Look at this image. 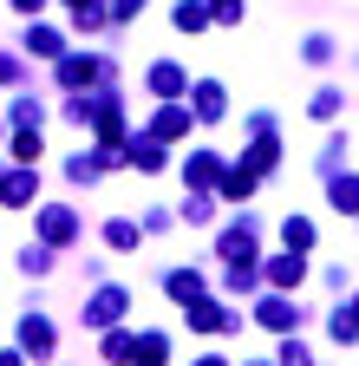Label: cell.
<instances>
[{"label":"cell","instance_id":"22","mask_svg":"<svg viewBox=\"0 0 359 366\" xmlns=\"http://www.w3.org/2000/svg\"><path fill=\"white\" fill-rule=\"evenodd\" d=\"M92 72H98L92 59H66V66H59V79H66V85H85V79H92Z\"/></svg>","mask_w":359,"mask_h":366},{"label":"cell","instance_id":"21","mask_svg":"<svg viewBox=\"0 0 359 366\" xmlns=\"http://www.w3.org/2000/svg\"><path fill=\"white\" fill-rule=\"evenodd\" d=\"M105 242H111V249H138V222H111Z\"/></svg>","mask_w":359,"mask_h":366},{"label":"cell","instance_id":"32","mask_svg":"<svg viewBox=\"0 0 359 366\" xmlns=\"http://www.w3.org/2000/svg\"><path fill=\"white\" fill-rule=\"evenodd\" d=\"M196 366H229V360H216V353H209V360H196Z\"/></svg>","mask_w":359,"mask_h":366},{"label":"cell","instance_id":"20","mask_svg":"<svg viewBox=\"0 0 359 366\" xmlns=\"http://www.w3.org/2000/svg\"><path fill=\"white\" fill-rule=\"evenodd\" d=\"M163 353H170L163 334H144V340H138V360H144V366H163Z\"/></svg>","mask_w":359,"mask_h":366},{"label":"cell","instance_id":"19","mask_svg":"<svg viewBox=\"0 0 359 366\" xmlns=\"http://www.w3.org/2000/svg\"><path fill=\"white\" fill-rule=\"evenodd\" d=\"M183 177H190V183H209V177H222V170H216V151H196Z\"/></svg>","mask_w":359,"mask_h":366},{"label":"cell","instance_id":"2","mask_svg":"<svg viewBox=\"0 0 359 366\" xmlns=\"http://www.w3.org/2000/svg\"><path fill=\"white\" fill-rule=\"evenodd\" d=\"M33 190H39V177H33V164H20L14 177H0V203H7V209L33 203Z\"/></svg>","mask_w":359,"mask_h":366},{"label":"cell","instance_id":"13","mask_svg":"<svg viewBox=\"0 0 359 366\" xmlns=\"http://www.w3.org/2000/svg\"><path fill=\"white\" fill-rule=\"evenodd\" d=\"M163 288H170L176 301H203V274H196V268H176V274H170Z\"/></svg>","mask_w":359,"mask_h":366},{"label":"cell","instance_id":"4","mask_svg":"<svg viewBox=\"0 0 359 366\" xmlns=\"http://www.w3.org/2000/svg\"><path fill=\"white\" fill-rule=\"evenodd\" d=\"M190 327H203V334H222V327H236V314L222 307V301H190Z\"/></svg>","mask_w":359,"mask_h":366},{"label":"cell","instance_id":"11","mask_svg":"<svg viewBox=\"0 0 359 366\" xmlns=\"http://www.w3.org/2000/svg\"><path fill=\"white\" fill-rule=\"evenodd\" d=\"M59 46H66V39H59L53 26H26V53H33V59H59Z\"/></svg>","mask_w":359,"mask_h":366},{"label":"cell","instance_id":"30","mask_svg":"<svg viewBox=\"0 0 359 366\" xmlns=\"http://www.w3.org/2000/svg\"><path fill=\"white\" fill-rule=\"evenodd\" d=\"M14 7H20V14H26V20H33V14H39V7H46V0H14Z\"/></svg>","mask_w":359,"mask_h":366},{"label":"cell","instance_id":"31","mask_svg":"<svg viewBox=\"0 0 359 366\" xmlns=\"http://www.w3.org/2000/svg\"><path fill=\"white\" fill-rule=\"evenodd\" d=\"M0 366H20V353H0Z\"/></svg>","mask_w":359,"mask_h":366},{"label":"cell","instance_id":"6","mask_svg":"<svg viewBox=\"0 0 359 366\" xmlns=\"http://www.w3.org/2000/svg\"><path fill=\"white\" fill-rule=\"evenodd\" d=\"M222 262H229V268H248V262H255V236H248V222L222 236Z\"/></svg>","mask_w":359,"mask_h":366},{"label":"cell","instance_id":"7","mask_svg":"<svg viewBox=\"0 0 359 366\" xmlns=\"http://www.w3.org/2000/svg\"><path fill=\"white\" fill-rule=\"evenodd\" d=\"M255 320H261V327H275V334H288V327H294V320H300V314H294V307H288L281 295H268V301L255 307Z\"/></svg>","mask_w":359,"mask_h":366},{"label":"cell","instance_id":"10","mask_svg":"<svg viewBox=\"0 0 359 366\" xmlns=\"http://www.w3.org/2000/svg\"><path fill=\"white\" fill-rule=\"evenodd\" d=\"M281 242H288V255H307V249H313V222H307V216H288V222H281Z\"/></svg>","mask_w":359,"mask_h":366},{"label":"cell","instance_id":"9","mask_svg":"<svg viewBox=\"0 0 359 366\" xmlns=\"http://www.w3.org/2000/svg\"><path fill=\"white\" fill-rule=\"evenodd\" d=\"M151 92H157V99H176V92H190L183 66H151Z\"/></svg>","mask_w":359,"mask_h":366},{"label":"cell","instance_id":"3","mask_svg":"<svg viewBox=\"0 0 359 366\" xmlns=\"http://www.w3.org/2000/svg\"><path fill=\"white\" fill-rule=\"evenodd\" d=\"M118 314H124V288H98L92 301H85V320H92V327H111Z\"/></svg>","mask_w":359,"mask_h":366},{"label":"cell","instance_id":"15","mask_svg":"<svg viewBox=\"0 0 359 366\" xmlns=\"http://www.w3.org/2000/svg\"><path fill=\"white\" fill-rule=\"evenodd\" d=\"M183 131H190V112H183V105L157 112V124H151V137H183Z\"/></svg>","mask_w":359,"mask_h":366},{"label":"cell","instance_id":"1","mask_svg":"<svg viewBox=\"0 0 359 366\" xmlns=\"http://www.w3.org/2000/svg\"><path fill=\"white\" fill-rule=\"evenodd\" d=\"M39 236H46V249L72 242V236H79V216H72V209H39Z\"/></svg>","mask_w":359,"mask_h":366},{"label":"cell","instance_id":"18","mask_svg":"<svg viewBox=\"0 0 359 366\" xmlns=\"http://www.w3.org/2000/svg\"><path fill=\"white\" fill-rule=\"evenodd\" d=\"M124 157L138 164V170H163V151H157V137H144V144H131Z\"/></svg>","mask_w":359,"mask_h":366},{"label":"cell","instance_id":"26","mask_svg":"<svg viewBox=\"0 0 359 366\" xmlns=\"http://www.w3.org/2000/svg\"><path fill=\"white\" fill-rule=\"evenodd\" d=\"M307 112H313V118H333V112H340V92H320V99H313Z\"/></svg>","mask_w":359,"mask_h":366},{"label":"cell","instance_id":"25","mask_svg":"<svg viewBox=\"0 0 359 366\" xmlns=\"http://www.w3.org/2000/svg\"><path fill=\"white\" fill-rule=\"evenodd\" d=\"M105 353H111V360H131V353H138V340H131V334H111Z\"/></svg>","mask_w":359,"mask_h":366},{"label":"cell","instance_id":"24","mask_svg":"<svg viewBox=\"0 0 359 366\" xmlns=\"http://www.w3.org/2000/svg\"><path fill=\"white\" fill-rule=\"evenodd\" d=\"M307 59H313V66H327V59H333V39H327V33H313V39H307Z\"/></svg>","mask_w":359,"mask_h":366},{"label":"cell","instance_id":"23","mask_svg":"<svg viewBox=\"0 0 359 366\" xmlns=\"http://www.w3.org/2000/svg\"><path fill=\"white\" fill-rule=\"evenodd\" d=\"M14 157H20V164L39 157V131H20V137H14Z\"/></svg>","mask_w":359,"mask_h":366},{"label":"cell","instance_id":"5","mask_svg":"<svg viewBox=\"0 0 359 366\" xmlns=\"http://www.w3.org/2000/svg\"><path fill=\"white\" fill-rule=\"evenodd\" d=\"M190 99H196V118H203V124H216L222 112H229V99H222V85H216V79H203Z\"/></svg>","mask_w":359,"mask_h":366},{"label":"cell","instance_id":"29","mask_svg":"<svg viewBox=\"0 0 359 366\" xmlns=\"http://www.w3.org/2000/svg\"><path fill=\"white\" fill-rule=\"evenodd\" d=\"M138 7H144V0H118V7H111V14H118V20H131V14H138Z\"/></svg>","mask_w":359,"mask_h":366},{"label":"cell","instance_id":"14","mask_svg":"<svg viewBox=\"0 0 359 366\" xmlns=\"http://www.w3.org/2000/svg\"><path fill=\"white\" fill-rule=\"evenodd\" d=\"M20 347H33V353H53V327H46V320H20Z\"/></svg>","mask_w":359,"mask_h":366},{"label":"cell","instance_id":"28","mask_svg":"<svg viewBox=\"0 0 359 366\" xmlns=\"http://www.w3.org/2000/svg\"><path fill=\"white\" fill-rule=\"evenodd\" d=\"M281 366H307V353L300 347H281Z\"/></svg>","mask_w":359,"mask_h":366},{"label":"cell","instance_id":"8","mask_svg":"<svg viewBox=\"0 0 359 366\" xmlns=\"http://www.w3.org/2000/svg\"><path fill=\"white\" fill-rule=\"evenodd\" d=\"M300 274H307L300 255H275V262H268V282H275V288H300Z\"/></svg>","mask_w":359,"mask_h":366},{"label":"cell","instance_id":"12","mask_svg":"<svg viewBox=\"0 0 359 366\" xmlns=\"http://www.w3.org/2000/svg\"><path fill=\"white\" fill-rule=\"evenodd\" d=\"M327 197H333V209L359 216V177H333V183H327Z\"/></svg>","mask_w":359,"mask_h":366},{"label":"cell","instance_id":"16","mask_svg":"<svg viewBox=\"0 0 359 366\" xmlns=\"http://www.w3.org/2000/svg\"><path fill=\"white\" fill-rule=\"evenodd\" d=\"M248 190H255V170H248V164H236V170H222V197H236V203H242Z\"/></svg>","mask_w":359,"mask_h":366},{"label":"cell","instance_id":"17","mask_svg":"<svg viewBox=\"0 0 359 366\" xmlns=\"http://www.w3.org/2000/svg\"><path fill=\"white\" fill-rule=\"evenodd\" d=\"M170 20H176V33H203V26H209V7H196V0H183V7H176Z\"/></svg>","mask_w":359,"mask_h":366},{"label":"cell","instance_id":"27","mask_svg":"<svg viewBox=\"0 0 359 366\" xmlns=\"http://www.w3.org/2000/svg\"><path fill=\"white\" fill-rule=\"evenodd\" d=\"M209 20H242V0H216V7H209Z\"/></svg>","mask_w":359,"mask_h":366},{"label":"cell","instance_id":"33","mask_svg":"<svg viewBox=\"0 0 359 366\" xmlns=\"http://www.w3.org/2000/svg\"><path fill=\"white\" fill-rule=\"evenodd\" d=\"M353 320H359V301H353Z\"/></svg>","mask_w":359,"mask_h":366}]
</instances>
